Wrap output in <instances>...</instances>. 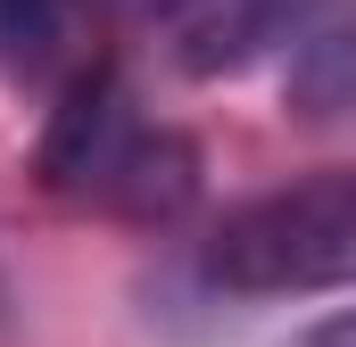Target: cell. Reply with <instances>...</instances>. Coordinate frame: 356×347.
Here are the masks:
<instances>
[{
  "instance_id": "cell-1",
  "label": "cell",
  "mask_w": 356,
  "mask_h": 347,
  "mask_svg": "<svg viewBox=\"0 0 356 347\" xmlns=\"http://www.w3.org/2000/svg\"><path fill=\"white\" fill-rule=\"evenodd\" d=\"M42 174H50V190H67L83 207H108V215H175L191 198V182H199L191 141L149 124L108 67H91L67 91L50 141H42Z\"/></svg>"
},
{
  "instance_id": "cell-2",
  "label": "cell",
  "mask_w": 356,
  "mask_h": 347,
  "mask_svg": "<svg viewBox=\"0 0 356 347\" xmlns=\"http://www.w3.org/2000/svg\"><path fill=\"white\" fill-rule=\"evenodd\" d=\"M207 281L241 289V298H290V289L356 281V174L290 182V190L232 207L207 240Z\"/></svg>"
},
{
  "instance_id": "cell-3",
  "label": "cell",
  "mask_w": 356,
  "mask_h": 347,
  "mask_svg": "<svg viewBox=\"0 0 356 347\" xmlns=\"http://www.w3.org/2000/svg\"><path fill=\"white\" fill-rule=\"evenodd\" d=\"M348 0H166V50L182 75H249L273 50H307Z\"/></svg>"
},
{
  "instance_id": "cell-4",
  "label": "cell",
  "mask_w": 356,
  "mask_h": 347,
  "mask_svg": "<svg viewBox=\"0 0 356 347\" xmlns=\"http://www.w3.org/2000/svg\"><path fill=\"white\" fill-rule=\"evenodd\" d=\"M67 17H75V0H0V58L50 67L67 42Z\"/></svg>"
},
{
  "instance_id": "cell-5",
  "label": "cell",
  "mask_w": 356,
  "mask_h": 347,
  "mask_svg": "<svg viewBox=\"0 0 356 347\" xmlns=\"http://www.w3.org/2000/svg\"><path fill=\"white\" fill-rule=\"evenodd\" d=\"M282 347H356V306H340V314H323V323H307L298 339H282Z\"/></svg>"
}]
</instances>
